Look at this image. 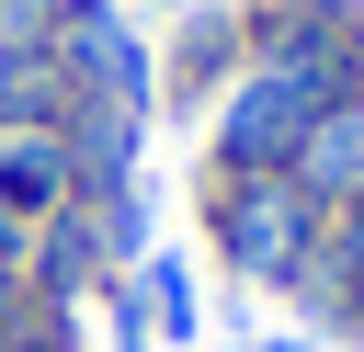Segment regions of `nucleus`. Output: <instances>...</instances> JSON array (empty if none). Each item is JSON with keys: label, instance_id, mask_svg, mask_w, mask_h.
Masks as SVG:
<instances>
[{"label": "nucleus", "instance_id": "4468645a", "mask_svg": "<svg viewBox=\"0 0 364 352\" xmlns=\"http://www.w3.org/2000/svg\"><path fill=\"white\" fill-rule=\"evenodd\" d=\"M23 238H34V227H23L11 204H0V261H23Z\"/></svg>", "mask_w": 364, "mask_h": 352}, {"label": "nucleus", "instance_id": "9d476101", "mask_svg": "<svg viewBox=\"0 0 364 352\" xmlns=\"http://www.w3.org/2000/svg\"><path fill=\"white\" fill-rule=\"evenodd\" d=\"M80 216H91V238H102V273H136V261H148V193H136V182H125V193H91Z\"/></svg>", "mask_w": 364, "mask_h": 352}, {"label": "nucleus", "instance_id": "f8f14e48", "mask_svg": "<svg viewBox=\"0 0 364 352\" xmlns=\"http://www.w3.org/2000/svg\"><path fill=\"white\" fill-rule=\"evenodd\" d=\"M34 318H46V307H34V284H23V261H0V352H11V341H23Z\"/></svg>", "mask_w": 364, "mask_h": 352}, {"label": "nucleus", "instance_id": "f03ea898", "mask_svg": "<svg viewBox=\"0 0 364 352\" xmlns=\"http://www.w3.org/2000/svg\"><path fill=\"white\" fill-rule=\"evenodd\" d=\"M318 114H330L318 79H296V68H239V79L205 102V170H296V148H307Z\"/></svg>", "mask_w": 364, "mask_h": 352}, {"label": "nucleus", "instance_id": "2eb2a0df", "mask_svg": "<svg viewBox=\"0 0 364 352\" xmlns=\"http://www.w3.org/2000/svg\"><path fill=\"white\" fill-rule=\"evenodd\" d=\"M228 352H307V341H296V329H284V341H228Z\"/></svg>", "mask_w": 364, "mask_h": 352}, {"label": "nucleus", "instance_id": "39448f33", "mask_svg": "<svg viewBox=\"0 0 364 352\" xmlns=\"http://www.w3.org/2000/svg\"><path fill=\"white\" fill-rule=\"evenodd\" d=\"M57 148H68L80 204H91V193H125L136 159H148V114H125V102H68V114H57Z\"/></svg>", "mask_w": 364, "mask_h": 352}, {"label": "nucleus", "instance_id": "f3484780", "mask_svg": "<svg viewBox=\"0 0 364 352\" xmlns=\"http://www.w3.org/2000/svg\"><path fill=\"white\" fill-rule=\"evenodd\" d=\"M353 11H364V0H353Z\"/></svg>", "mask_w": 364, "mask_h": 352}, {"label": "nucleus", "instance_id": "dca6fc26", "mask_svg": "<svg viewBox=\"0 0 364 352\" xmlns=\"http://www.w3.org/2000/svg\"><path fill=\"white\" fill-rule=\"evenodd\" d=\"M159 11H193V0H159Z\"/></svg>", "mask_w": 364, "mask_h": 352}, {"label": "nucleus", "instance_id": "1a4fd4ad", "mask_svg": "<svg viewBox=\"0 0 364 352\" xmlns=\"http://www.w3.org/2000/svg\"><path fill=\"white\" fill-rule=\"evenodd\" d=\"M136 295H148V329H159V341H193V329H205L193 261H182V250H148V261H136Z\"/></svg>", "mask_w": 364, "mask_h": 352}, {"label": "nucleus", "instance_id": "6e6552de", "mask_svg": "<svg viewBox=\"0 0 364 352\" xmlns=\"http://www.w3.org/2000/svg\"><path fill=\"white\" fill-rule=\"evenodd\" d=\"M57 114H68L57 57H46V45H0V136H34V125H57Z\"/></svg>", "mask_w": 364, "mask_h": 352}, {"label": "nucleus", "instance_id": "f257e3e1", "mask_svg": "<svg viewBox=\"0 0 364 352\" xmlns=\"http://www.w3.org/2000/svg\"><path fill=\"white\" fill-rule=\"evenodd\" d=\"M318 204L296 193V170H205V250L228 261V284L296 295V273L318 261Z\"/></svg>", "mask_w": 364, "mask_h": 352}, {"label": "nucleus", "instance_id": "9b49d317", "mask_svg": "<svg viewBox=\"0 0 364 352\" xmlns=\"http://www.w3.org/2000/svg\"><path fill=\"white\" fill-rule=\"evenodd\" d=\"M68 0H0V45H46Z\"/></svg>", "mask_w": 364, "mask_h": 352}, {"label": "nucleus", "instance_id": "ddd939ff", "mask_svg": "<svg viewBox=\"0 0 364 352\" xmlns=\"http://www.w3.org/2000/svg\"><path fill=\"white\" fill-rule=\"evenodd\" d=\"M11 352H91V341H80V318H68V307H46V318H34Z\"/></svg>", "mask_w": 364, "mask_h": 352}, {"label": "nucleus", "instance_id": "20e7f679", "mask_svg": "<svg viewBox=\"0 0 364 352\" xmlns=\"http://www.w3.org/2000/svg\"><path fill=\"white\" fill-rule=\"evenodd\" d=\"M250 68V34H239V0H193L182 11V34H171V57H159V102H182V114H205L228 79Z\"/></svg>", "mask_w": 364, "mask_h": 352}, {"label": "nucleus", "instance_id": "7ed1b4c3", "mask_svg": "<svg viewBox=\"0 0 364 352\" xmlns=\"http://www.w3.org/2000/svg\"><path fill=\"white\" fill-rule=\"evenodd\" d=\"M46 57H57L68 102H125V114H148V102H159V45H148L114 0H68V11H57V34H46Z\"/></svg>", "mask_w": 364, "mask_h": 352}, {"label": "nucleus", "instance_id": "423d86ee", "mask_svg": "<svg viewBox=\"0 0 364 352\" xmlns=\"http://www.w3.org/2000/svg\"><path fill=\"white\" fill-rule=\"evenodd\" d=\"M296 193H307L318 216L364 204V102H330V114L307 125V148H296Z\"/></svg>", "mask_w": 364, "mask_h": 352}, {"label": "nucleus", "instance_id": "0eeeda50", "mask_svg": "<svg viewBox=\"0 0 364 352\" xmlns=\"http://www.w3.org/2000/svg\"><path fill=\"white\" fill-rule=\"evenodd\" d=\"M0 204H11L23 227H46V216H68V204H80L57 125H34V136H0Z\"/></svg>", "mask_w": 364, "mask_h": 352}]
</instances>
